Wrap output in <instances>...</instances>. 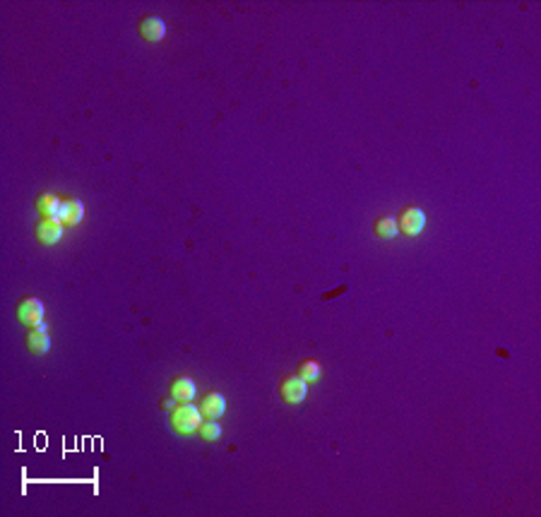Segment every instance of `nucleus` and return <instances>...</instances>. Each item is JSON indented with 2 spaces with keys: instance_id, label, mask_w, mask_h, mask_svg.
<instances>
[{
  "instance_id": "nucleus-1",
  "label": "nucleus",
  "mask_w": 541,
  "mask_h": 517,
  "mask_svg": "<svg viewBox=\"0 0 541 517\" xmlns=\"http://www.w3.org/2000/svg\"><path fill=\"white\" fill-rule=\"evenodd\" d=\"M202 424V414L193 402H178L169 412V426L178 436H193Z\"/></svg>"
},
{
  "instance_id": "nucleus-2",
  "label": "nucleus",
  "mask_w": 541,
  "mask_h": 517,
  "mask_svg": "<svg viewBox=\"0 0 541 517\" xmlns=\"http://www.w3.org/2000/svg\"><path fill=\"white\" fill-rule=\"evenodd\" d=\"M15 316L22 325H27V328H39V325H44L46 308L37 296H27V299H22L20 303H17Z\"/></svg>"
},
{
  "instance_id": "nucleus-3",
  "label": "nucleus",
  "mask_w": 541,
  "mask_h": 517,
  "mask_svg": "<svg viewBox=\"0 0 541 517\" xmlns=\"http://www.w3.org/2000/svg\"><path fill=\"white\" fill-rule=\"evenodd\" d=\"M397 229H400V234L409 236V239H414V236H419L421 231L426 229V215L421 207H404V210L400 212V217H397Z\"/></svg>"
},
{
  "instance_id": "nucleus-4",
  "label": "nucleus",
  "mask_w": 541,
  "mask_h": 517,
  "mask_svg": "<svg viewBox=\"0 0 541 517\" xmlns=\"http://www.w3.org/2000/svg\"><path fill=\"white\" fill-rule=\"evenodd\" d=\"M306 395H308V383L299 376V373L284 376L282 383H279V397H282V402L299 404L306 400Z\"/></svg>"
},
{
  "instance_id": "nucleus-5",
  "label": "nucleus",
  "mask_w": 541,
  "mask_h": 517,
  "mask_svg": "<svg viewBox=\"0 0 541 517\" xmlns=\"http://www.w3.org/2000/svg\"><path fill=\"white\" fill-rule=\"evenodd\" d=\"M63 231H65V224L61 219H46L41 217L34 227V234H37V241L39 243H46V246H53L63 239Z\"/></svg>"
},
{
  "instance_id": "nucleus-6",
  "label": "nucleus",
  "mask_w": 541,
  "mask_h": 517,
  "mask_svg": "<svg viewBox=\"0 0 541 517\" xmlns=\"http://www.w3.org/2000/svg\"><path fill=\"white\" fill-rule=\"evenodd\" d=\"M198 409L202 414V419H219L224 412H227V397L222 392H205L198 402Z\"/></svg>"
},
{
  "instance_id": "nucleus-7",
  "label": "nucleus",
  "mask_w": 541,
  "mask_h": 517,
  "mask_svg": "<svg viewBox=\"0 0 541 517\" xmlns=\"http://www.w3.org/2000/svg\"><path fill=\"white\" fill-rule=\"evenodd\" d=\"M138 34L140 39L150 41V44H157L166 37V22L157 15H147L138 22Z\"/></svg>"
},
{
  "instance_id": "nucleus-8",
  "label": "nucleus",
  "mask_w": 541,
  "mask_h": 517,
  "mask_svg": "<svg viewBox=\"0 0 541 517\" xmlns=\"http://www.w3.org/2000/svg\"><path fill=\"white\" fill-rule=\"evenodd\" d=\"M25 347H27L32 354H37V356L49 354V349H51V337H49V332H46V325H39V328H29V330H27V335H25Z\"/></svg>"
},
{
  "instance_id": "nucleus-9",
  "label": "nucleus",
  "mask_w": 541,
  "mask_h": 517,
  "mask_svg": "<svg viewBox=\"0 0 541 517\" xmlns=\"http://www.w3.org/2000/svg\"><path fill=\"white\" fill-rule=\"evenodd\" d=\"M169 395L174 397L176 402H193L195 395H198V385L188 376H176L169 383Z\"/></svg>"
},
{
  "instance_id": "nucleus-10",
  "label": "nucleus",
  "mask_w": 541,
  "mask_h": 517,
  "mask_svg": "<svg viewBox=\"0 0 541 517\" xmlns=\"http://www.w3.org/2000/svg\"><path fill=\"white\" fill-rule=\"evenodd\" d=\"M61 222L65 227H77L85 219V202L77 198H63L61 200Z\"/></svg>"
},
{
  "instance_id": "nucleus-11",
  "label": "nucleus",
  "mask_w": 541,
  "mask_h": 517,
  "mask_svg": "<svg viewBox=\"0 0 541 517\" xmlns=\"http://www.w3.org/2000/svg\"><path fill=\"white\" fill-rule=\"evenodd\" d=\"M34 207H37L39 217H46V219H58L61 217V198L53 193H41L37 202H34Z\"/></svg>"
},
{
  "instance_id": "nucleus-12",
  "label": "nucleus",
  "mask_w": 541,
  "mask_h": 517,
  "mask_svg": "<svg viewBox=\"0 0 541 517\" xmlns=\"http://www.w3.org/2000/svg\"><path fill=\"white\" fill-rule=\"evenodd\" d=\"M373 234L383 241H392L397 234H400V229H397V217H390V215L378 217L376 222H373Z\"/></svg>"
},
{
  "instance_id": "nucleus-13",
  "label": "nucleus",
  "mask_w": 541,
  "mask_h": 517,
  "mask_svg": "<svg viewBox=\"0 0 541 517\" xmlns=\"http://www.w3.org/2000/svg\"><path fill=\"white\" fill-rule=\"evenodd\" d=\"M198 436H200V441L214 443V441H219V438H222V426H219L217 419H202V424H200V429H198Z\"/></svg>"
},
{
  "instance_id": "nucleus-14",
  "label": "nucleus",
  "mask_w": 541,
  "mask_h": 517,
  "mask_svg": "<svg viewBox=\"0 0 541 517\" xmlns=\"http://www.w3.org/2000/svg\"><path fill=\"white\" fill-rule=\"evenodd\" d=\"M296 373H299V376L306 380V383H315V380L320 378V364H318V361H313V359H306V361H301V364H299Z\"/></svg>"
},
{
  "instance_id": "nucleus-15",
  "label": "nucleus",
  "mask_w": 541,
  "mask_h": 517,
  "mask_svg": "<svg viewBox=\"0 0 541 517\" xmlns=\"http://www.w3.org/2000/svg\"><path fill=\"white\" fill-rule=\"evenodd\" d=\"M174 404H176V400H174V397H164V400L162 402H159V407H162L164 409V412H171V409H174Z\"/></svg>"
},
{
  "instance_id": "nucleus-16",
  "label": "nucleus",
  "mask_w": 541,
  "mask_h": 517,
  "mask_svg": "<svg viewBox=\"0 0 541 517\" xmlns=\"http://www.w3.org/2000/svg\"><path fill=\"white\" fill-rule=\"evenodd\" d=\"M344 291H347V284H344V287H340V289H335V291H332V294H330V291H328V294H323V301H330V299H335V296L344 294Z\"/></svg>"
}]
</instances>
